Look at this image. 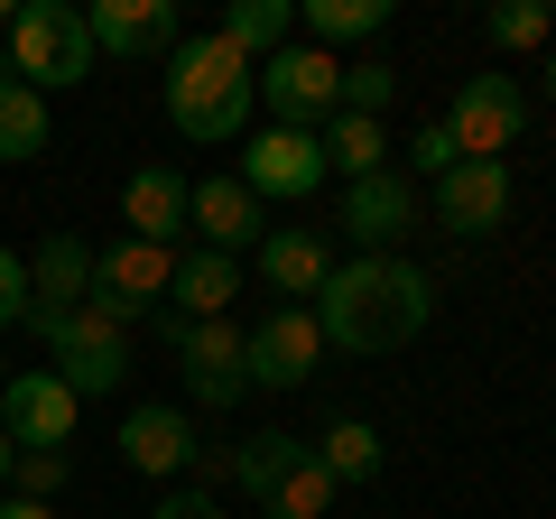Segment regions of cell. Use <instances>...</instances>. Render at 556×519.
Returning a JSON list of instances; mask_svg holds the SVG:
<instances>
[{
  "label": "cell",
  "instance_id": "cell-13",
  "mask_svg": "<svg viewBox=\"0 0 556 519\" xmlns=\"http://www.w3.org/2000/svg\"><path fill=\"white\" fill-rule=\"evenodd\" d=\"M84 418V400L65 390L56 371H10V390H0V436L20 445V455H38V445H65Z\"/></svg>",
  "mask_w": 556,
  "mask_h": 519
},
{
  "label": "cell",
  "instance_id": "cell-29",
  "mask_svg": "<svg viewBox=\"0 0 556 519\" xmlns=\"http://www.w3.org/2000/svg\"><path fill=\"white\" fill-rule=\"evenodd\" d=\"M399 93V75H390V56H362V65H343V102L334 112H362V121H380V102Z\"/></svg>",
  "mask_w": 556,
  "mask_h": 519
},
{
  "label": "cell",
  "instance_id": "cell-7",
  "mask_svg": "<svg viewBox=\"0 0 556 519\" xmlns=\"http://www.w3.org/2000/svg\"><path fill=\"white\" fill-rule=\"evenodd\" d=\"M260 102H269L278 130H325V121H334V102H343V65L325 56V47L288 38L278 56H260Z\"/></svg>",
  "mask_w": 556,
  "mask_h": 519
},
{
  "label": "cell",
  "instance_id": "cell-19",
  "mask_svg": "<svg viewBox=\"0 0 556 519\" xmlns=\"http://www.w3.org/2000/svg\"><path fill=\"white\" fill-rule=\"evenodd\" d=\"M186 214H195V186H186L177 167H139V177L121 186V223H130V241H159V251H177Z\"/></svg>",
  "mask_w": 556,
  "mask_h": 519
},
{
  "label": "cell",
  "instance_id": "cell-16",
  "mask_svg": "<svg viewBox=\"0 0 556 519\" xmlns=\"http://www.w3.org/2000/svg\"><path fill=\"white\" fill-rule=\"evenodd\" d=\"M186 232H204V251L241 260V251H260V241H269V204H260L241 177H204V186H195V214H186Z\"/></svg>",
  "mask_w": 556,
  "mask_h": 519
},
{
  "label": "cell",
  "instance_id": "cell-21",
  "mask_svg": "<svg viewBox=\"0 0 556 519\" xmlns=\"http://www.w3.org/2000/svg\"><path fill=\"white\" fill-rule=\"evenodd\" d=\"M316 149H325V177H343V186H362V177L390 167V130L362 121V112H334V121L316 130Z\"/></svg>",
  "mask_w": 556,
  "mask_h": 519
},
{
  "label": "cell",
  "instance_id": "cell-2",
  "mask_svg": "<svg viewBox=\"0 0 556 519\" xmlns=\"http://www.w3.org/2000/svg\"><path fill=\"white\" fill-rule=\"evenodd\" d=\"M251 102H260V65L223 28L177 38V56H167V121H177V140H195V149L241 140L251 130Z\"/></svg>",
  "mask_w": 556,
  "mask_h": 519
},
{
  "label": "cell",
  "instance_id": "cell-3",
  "mask_svg": "<svg viewBox=\"0 0 556 519\" xmlns=\"http://www.w3.org/2000/svg\"><path fill=\"white\" fill-rule=\"evenodd\" d=\"M0 75H20L28 93H65V84H93V28H84L75 0H28L10 20V56Z\"/></svg>",
  "mask_w": 556,
  "mask_h": 519
},
{
  "label": "cell",
  "instance_id": "cell-15",
  "mask_svg": "<svg viewBox=\"0 0 556 519\" xmlns=\"http://www.w3.org/2000/svg\"><path fill=\"white\" fill-rule=\"evenodd\" d=\"M121 464H130V473H149V482L195 473V418H186V408H167V400L130 408V418H121Z\"/></svg>",
  "mask_w": 556,
  "mask_h": 519
},
{
  "label": "cell",
  "instance_id": "cell-1",
  "mask_svg": "<svg viewBox=\"0 0 556 519\" xmlns=\"http://www.w3.org/2000/svg\"><path fill=\"white\" fill-rule=\"evenodd\" d=\"M427 316H437V279H427L417 260H399V251L390 260H334V279H325V298H316L325 353H362V362L417 343Z\"/></svg>",
  "mask_w": 556,
  "mask_h": 519
},
{
  "label": "cell",
  "instance_id": "cell-23",
  "mask_svg": "<svg viewBox=\"0 0 556 519\" xmlns=\"http://www.w3.org/2000/svg\"><path fill=\"white\" fill-rule=\"evenodd\" d=\"M223 38L241 47V56H278V47L298 38V0H232V10H223Z\"/></svg>",
  "mask_w": 556,
  "mask_h": 519
},
{
  "label": "cell",
  "instance_id": "cell-31",
  "mask_svg": "<svg viewBox=\"0 0 556 519\" xmlns=\"http://www.w3.org/2000/svg\"><path fill=\"white\" fill-rule=\"evenodd\" d=\"M445 167H464V159H455V140H445V121H427V130L408 140V177H427V186H437Z\"/></svg>",
  "mask_w": 556,
  "mask_h": 519
},
{
  "label": "cell",
  "instance_id": "cell-27",
  "mask_svg": "<svg viewBox=\"0 0 556 519\" xmlns=\"http://www.w3.org/2000/svg\"><path fill=\"white\" fill-rule=\"evenodd\" d=\"M316 464H325L334 482H371V473H380V427H371V418H334V427L316 436Z\"/></svg>",
  "mask_w": 556,
  "mask_h": 519
},
{
  "label": "cell",
  "instance_id": "cell-10",
  "mask_svg": "<svg viewBox=\"0 0 556 519\" xmlns=\"http://www.w3.org/2000/svg\"><path fill=\"white\" fill-rule=\"evenodd\" d=\"M251 353V390H306L325 362V334H316V306H269V316L241 334Z\"/></svg>",
  "mask_w": 556,
  "mask_h": 519
},
{
  "label": "cell",
  "instance_id": "cell-8",
  "mask_svg": "<svg viewBox=\"0 0 556 519\" xmlns=\"http://www.w3.org/2000/svg\"><path fill=\"white\" fill-rule=\"evenodd\" d=\"M519 130H529V93H519V75H464L455 102H445V140H455V159H501V149H519Z\"/></svg>",
  "mask_w": 556,
  "mask_h": 519
},
{
  "label": "cell",
  "instance_id": "cell-33",
  "mask_svg": "<svg viewBox=\"0 0 556 519\" xmlns=\"http://www.w3.org/2000/svg\"><path fill=\"white\" fill-rule=\"evenodd\" d=\"M149 519H223V501L204 492V482H186V492H159V510Z\"/></svg>",
  "mask_w": 556,
  "mask_h": 519
},
{
  "label": "cell",
  "instance_id": "cell-17",
  "mask_svg": "<svg viewBox=\"0 0 556 519\" xmlns=\"http://www.w3.org/2000/svg\"><path fill=\"white\" fill-rule=\"evenodd\" d=\"M84 288H93V241L84 232H47L28 251V325L38 316H75Z\"/></svg>",
  "mask_w": 556,
  "mask_h": 519
},
{
  "label": "cell",
  "instance_id": "cell-5",
  "mask_svg": "<svg viewBox=\"0 0 556 519\" xmlns=\"http://www.w3.org/2000/svg\"><path fill=\"white\" fill-rule=\"evenodd\" d=\"M167 279H177V251L121 232V241H102V251H93V288H84V306L112 316L121 334H130L139 316H159V306H167Z\"/></svg>",
  "mask_w": 556,
  "mask_h": 519
},
{
  "label": "cell",
  "instance_id": "cell-11",
  "mask_svg": "<svg viewBox=\"0 0 556 519\" xmlns=\"http://www.w3.org/2000/svg\"><path fill=\"white\" fill-rule=\"evenodd\" d=\"M241 186H251L260 204H306L325 186V149H316V130H251L241 140Z\"/></svg>",
  "mask_w": 556,
  "mask_h": 519
},
{
  "label": "cell",
  "instance_id": "cell-34",
  "mask_svg": "<svg viewBox=\"0 0 556 519\" xmlns=\"http://www.w3.org/2000/svg\"><path fill=\"white\" fill-rule=\"evenodd\" d=\"M195 473L204 482H232V445H195Z\"/></svg>",
  "mask_w": 556,
  "mask_h": 519
},
{
  "label": "cell",
  "instance_id": "cell-14",
  "mask_svg": "<svg viewBox=\"0 0 556 519\" xmlns=\"http://www.w3.org/2000/svg\"><path fill=\"white\" fill-rule=\"evenodd\" d=\"M84 28H93V56H130V65H149V56H177V0H93L84 10Z\"/></svg>",
  "mask_w": 556,
  "mask_h": 519
},
{
  "label": "cell",
  "instance_id": "cell-24",
  "mask_svg": "<svg viewBox=\"0 0 556 519\" xmlns=\"http://www.w3.org/2000/svg\"><path fill=\"white\" fill-rule=\"evenodd\" d=\"M298 455H306V436H288V427H260V436H241V445H232V482H241L251 501H269V492H278V473H288Z\"/></svg>",
  "mask_w": 556,
  "mask_h": 519
},
{
  "label": "cell",
  "instance_id": "cell-20",
  "mask_svg": "<svg viewBox=\"0 0 556 519\" xmlns=\"http://www.w3.org/2000/svg\"><path fill=\"white\" fill-rule=\"evenodd\" d=\"M232 298H241V260H223V251H186L177 279H167V306H177L186 325L232 316Z\"/></svg>",
  "mask_w": 556,
  "mask_h": 519
},
{
  "label": "cell",
  "instance_id": "cell-25",
  "mask_svg": "<svg viewBox=\"0 0 556 519\" xmlns=\"http://www.w3.org/2000/svg\"><path fill=\"white\" fill-rule=\"evenodd\" d=\"M334 492H343V482L325 473V464H316V445H306V455L288 464V473H278V492L260 501V510H269V519H325V510H334Z\"/></svg>",
  "mask_w": 556,
  "mask_h": 519
},
{
  "label": "cell",
  "instance_id": "cell-18",
  "mask_svg": "<svg viewBox=\"0 0 556 519\" xmlns=\"http://www.w3.org/2000/svg\"><path fill=\"white\" fill-rule=\"evenodd\" d=\"M260 279L278 288V298H325V279H334V241L316 232V223H278L269 241H260Z\"/></svg>",
  "mask_w": 556,
  "mask_h": 519
},
{
  "label": "cell",
  "instance_id": "cell-30",
  "mask_svg": "<svg viewBox=\"0 0 556 519\" xmlns=\"http://www.w3.org/2000/svg\"><path fill=\"white\" fill-rule=\"evenodd\" d=\"M65 473H75V464H65V445H38V455H20V464H10L20 501H56V492H65Z\"/></svg>",
  "mask_w": 556,
  "mask_h": 519
},
{
  "label": "cell",
  "instance_id": "cell-12",
  "mask_svg": "<svg viewBox=\"0 0 556 519\" xmlns=\"http://www.w3.org/2000/svg\"><path fill=\"white\" fill-rule=\"evenodd\" d=\"M427 214H437L455 241H492L501 223H510V167H501V159H464V167H445L437 195H427Z\"/></svg>",
  "mask_w": 556,
  "mask_h": 519
},
{
  "label": "cell",
  "instance_id": "cell-38",
  "mask_svg": "<svg viewBox=\"0 0 556 519\" xmlns=\"http://www.w3.org/2000/svg\"><path fill=\"white\" fill-rule=\"evenodd\" d=\"M0 390H10V362H0Z\"/></svg>",
  "mask_w": 556,
  "mask_h": 519
},
{
  "label": "cell",
  "instance_id": "cell-32",
  "mask_svg": "<svg viewBox=\"0 0 556 519\" xmlns=\"http://www.w3.org/2000/svg\"><path fill=\"white\" fill-rule=\"evenodd\" d=\"M0 325H28V260L0 251Z\"/></svg>",
  "mask_w": 556,
  "mask_h": 519
},
{
  "label": "cell",
  "instance_id": "cell-35",
  "mask_svg": "<svg viewBox=\"0 0 556 519\" xmlns=\"http://www.w3.org/2000/svg\"><path fill=\"white\" fill-rule=\"evenodd\" d=\"M0 519H56L47 501H20V492H0Z\"/></svg>",
  "mask_w": 556,
  "mask_h": 519
},
{
  "label": "cell",
  "instance_id": "cell-26",
  "mask_svg": "<svg viewBox=\"0 0 556 519\" xmlns=\"http://www.w3.org/2000/svg\"><path fill=\"white\" fill-rule=\"evenodd\" d=\"M47 149V93H28L20 75H0V159L20 167Z\"/></svg>",
  "mask_w": 556,
  "mask_h": 519
},
{
  "label": "cell",
  "instance_id": "cell-9",
  "mask_svg": "<svg viewBox=\"0 0 556 519\" xmlns=\"http://www.w3.org/2000/svg\"><path fill=\"white\" fill-rule=\"evenodd\" d=\"M417 223H427V195H417L408 167H380V177L343 186V204H334V232H353L362 260H390L399 241L417 232Z\"/></svg>",
  "mask_w": 556,
  "mask_h": 519
},
{
  "label": "cell",
  "instance_id": "cell-6",
  "mask_svg": "<svg viewBox=\"0 0 556 519\" xmlns=\"http://www.w3.org/2000/svg\"><path fill=\"white\" fill-rule=\"evenodd\" d=\"M47 353H56V380L75 390V400H112L121 380H130V334H121L112 316H93V306H75V316H38Z\"/></svg>",
  "mask_w": 556,
  "mask_h": 519
},
{
  "label": "cell",
  "instance_id": "cell-36",
  "mask_svg": "<svg viewBox=\"0 0 556 519\" xmlns=\"http://www.w3.org/2000/svg\"><path fill=\"white\" fill-rule=\"evenodd\" d=\"M538 93L556 102V47H547V56H538Z\"/></svg>",
  "mask_w": 556,
  "mask_h": 519
},
{
  "label": "cell",
  "instance_id": "cell-28",
  "mask_svg": "<svg viewBox=\"0 0 556 519\" xmlns=\"http://www.w3.org/2000/svg\"><path fill=\"white\" fill-rule=\"evenodd\" d=\"M492 47H510V56H547L556 47V20H547V0H492Z\"/></svg>",
  "mask_w": 556,
  "mask_h": 519
},
{
  "label": "cell",
  "instance_id": "cell-37",
  "mask_svg": "<svg viewBox=\"0 0 556 519\" xmlns=\"http://www.w3.org/2000/svg\"><path fill=\"white\" fill-rule=\"evenodd\" d=\"M10 464H20V445H10V436H0V492H10Z\"/></svg>",
  "mask_w": 556,
  "mask_h": 519
},
{
  "label": "cell",
  "instance_id": "cell-22",
  "mask_svg": "<svg viewBox=\"0 0 556 519\" xmlns=\"http://www.w3.org/2000/svg\"><path fill=\"white\" fill-rule=\"evenodd\" d=\"M298 28H306V47H362V38H380L390 28V0H298Z\"/></svg>",
  "mask_w": 556,
  "mask_h": 519
},
{
  "label": "cell",
  "instance_id": "cell-4",
  "mask_svg": "<svg viewBox=\"0 0 556 519\" xmlns=\"http://www.w3.org/2000/svg\"><path fill=\"white\" fill-rule=\"evenodd\" d=\"M159 334H167V353H177V371H186V400H195V408H241V390H251V353H241V325L232 316L186 325L177 306H159Z\"/></svg>",
  "mask_w": 556,
  "mask_h": 519
}]
</instances>
